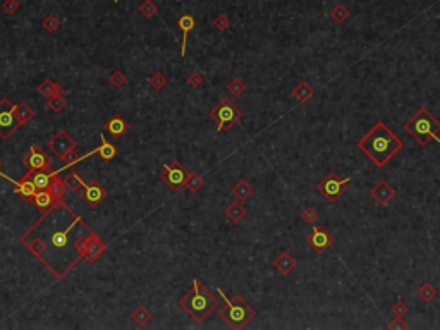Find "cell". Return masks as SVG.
Segmentation results:
<instances>
[{
	"label": "cell",
	"mask_w": 440,
	"mask_h": 330,
	"mask_svg": "<svg viewBox=\"0 0 440 330\" xmlns=\"http://www.w3.org/2000/svg\"><path fill=\"white\" fill-rule=\"evenodd\" d=\"M418 298L423 301V303H432L437 298V289L433 284L430 282H423L420 287H418Z\"/></svg>",
	"instance_id": "obj_27"
},
{
	"label": "cell",
	"mask_w": 440,
	"mask_h": 330,
	"mask_svg": "<svg viewBox=\"0 0 440 330\" xmlns=\"http://www.w3.org/2000/svg\"><path fill=\"white\" fill-rule=\"evenodd\" d=\"M213 26L217 28L218 31H226V30H229V26H230V19L226 14H218L213 19Z\"/></svg>",
	"instance_id": "obj_41"
},
{
	"label": "cell",
	"mask_w": 440,
	"mask_h": 330,
	"mask_svg": "<svg viewBox=\"0 0 440 330\" xmlns=\"http://www.w3.org/2000/svg\"><path fill=\"white\" fill-rule=\"evenodd\" d=\"M9 181L14 184V191L19 194V196L23 198L24 201H31V203H33L34 196H36V193H38V188L34 186L33 181H31L30 177L24 175L21 181H12V179H9Z\"/></svg>",
	"instance_id": "obj_14"
},
{
	"label": "cell",
	"mask_w": 440,
	"mask_h": 330,
	"mask_svg": "<svg viewBox=\"0 0 440 330\" xmlns=\"http://www.w3.org/2000/svg\"><path fill=\"white\" fill-rule=\"evenodd\" d=\"M19 129V122L16 117V105L11 98H0V138L9 140Z\"/></svg>",
	"instance_id": "obj_9"
},
{
	"label": "cell",
	"mask_w": 440,
	"mask_h": 330,
	"mask_svg": "<svg viewBox=\"0 0 440 330\" xmlns=\"http://www.w3.org/2000/svg\"><path fill=\"white\" fill-rule=\"evenodd\" d=\"M230 193H232V196L236 198V200L246 201L255 194V189H253V186L246 181V179H239V181L230 188Z\"/></svg>",
	"instance_id": "obj_20"
},
{
	"label": "cell",
	"mask_w": 440,
	"mask_h": 330,
	"mask_svg": "<svg viewBox=\"0 0 440 330\" xmlns=\"http://www.w3.org/2000/svg\"><path fill=\"white\" fill-rule=\"evenodd\" d=\"M349 182H351V177H341V175H337L335 172H328V174L316 184V189L324 194L327 201L335 203V201L347 191Z\"/></svg>",
	"instance_id": "obj_7"
},
{
	"label": "cell",
	"mask_w": 440,
	"mask_h": 330,
	"mask_svg": "<svg viewBox=\"0 0 440 330\" xmlns=\"http://www.w3.org/2000/svg\"><path fill=\"white\" fill-rule=\"evenodd\" d=\"M53 83H55V81H52V79H43L42 83L38 84L40 95H43L47 100H49L50 96H53Z\"/></svg>",
	"instance_id": "obj_37"
},
{
	"label": "cell",
	"mask_w": 440,
	"mask_h": 330,
	"mask_svg": "<svg viewBox=\"0 0 440 330\" xmlns=\"http://www.w3.org/2000/svg\"><path fill=\"white\" fill-rule=\"evenodd\" d=\"M131 318H132V322H134L138 327H145V325H148V323L151 322V318H153V316H151L150 310H148L147 306L139 304V306L131 313Z\"/></svg>",
	"instance_id": "obj_24"
},
{
	"label": "cell",
	"mask_w": 440,
	"mask_h": 330,
	"mask_svg": "<svg viewBox=\"0 0 440 330\" xmlns=\"http://www.w3.org/2000/svg\"><path fill=\"white\" fill-rule=\"evenodd\" d=\"M389 329L395 330V329H403V330H407L409 329V325H407L406 322H404L403 318H399V316H395L394 320H392L391 323H389Z\"/></svg>",
	"instance_id": "obj_44"
},
{
	"label": "cell",
	"mask_w": 440,
	"mask_h": 330,
	"mask_svg": "<svg viewBox=\"0 0 440 330\" xmlns=\"http://www.w3.org/2000/svg\"><path fill=\"white\" fill-rule=\"evenodd\" d=\"M217 291L224 298V304L220 308V311H218V316L222 318L224 323H227V327H230V329H244L256 316V311L241 296H232L229 299L220 287Z\"/></svg>",
	"instance_id": "obj_5"
},
{
	"label": "cell",
	"mask_w": 440,
	"mask_h": 330,
	"mask_svg": "<svg viewBox=\"0 0 440 330\" xmlns=\"http://www.w3.org/2000/svg\"><path fill=\"white\" fill-rule=\"evenodd\" d=\"M128 127L129 126H128V122H126V119L122 117V115H119V114L112 115V117H110L109 121H107V124H105V131L114 138H121L122 134L128 131Z\"/></svg>",
	"instance_id": "obj_16"
},
{
	"label": "cell",
	"mask_w": 440,
	"mask_h": 330,
	"mask_svg": "<svg viewBox=\"0 0 440 330\" xmlns=\"http://www.w3.org/2000/svg\"><path fill=\"white\" fill-rule=\"evenodd\" d=\"M246 83L241 79V78H234V79L229 81V84H227V90H229L230 95L234 96H241L246 93Z\"/></svg>",
	"instance_id": "obj_29"
},
{
	"label": "cell",
	"mask_w": 440,
	"mask_h": 330,
	"mask_svg": "<svg viewBox=\"0 0 440 330\" xmlns=\"http://www.w3.org/2000/svg\"><path fill=\"white\" fill-rule=\"evenodd\" d=\"M23 162L30 171L52 167V157H50L42 146H31L30 152L23 157Z\"/></svg>",
	"instance_id": "obj_10"
},
{
	"label": "cell",
	"mask_w": 440,
	"mask_h": 330,
	"mask_svg": "<svg viewBox=\"0 0 440 330\" xmlns=\"http://www.w3.org/2000/svg\"><path fill=\"white\" fill-rule=\"evenodd\" d=\"M42 26H43V30H47V31H50V33H53V31L59 30V26H61V21L57 19L55 16H47L45 19H43Z\"/></svg>",
	"instance_id": "obj_38"
},
{
	"label": "cell",
	"mask_w": 440,
	"mask_h": 330,
	"mask_svg": "<svg viewBox=\"0 0 440 330\" xmlns=\"http://www.w3.org/2000/svg\"><path fill=\"white\" fill-rule=\"evenodd\" d=\"M407 310H409V308H407V304L404 303V301H401V299L395 301V303L392 304V308H391L392 315H394V316H399V318H404V315L407 313Z\"/></svg>",
	"instance_id": "obj_39"
},
{
	"label": "cell",
	"mask_w": 440,
	"mask_h": 330,
	"mask_svg": "<svg viewBox=\"0 0 440 330\" xmlns=\"http://www.w3.org/2000/svg\"><path fill=\"white\" fill-rule=\"evenodd\" d=\"M203 83H205V78L199 71H193L188 76V84L191 88H199Z\"/></svg>",
	"instance_id": "obj_40"
},
{
	"label": "cell",
	"mask_w": 440,
	"mask_h": 330,
	"mask_svg": "<svg viewBox=\"0 0 440 330\" xmlns=\"http://www.w3.org/2000/svg\"><path fill=\"white\" fill-rule=\"evenodd\" d=\"M301 219L313 225L316 222V219H318V212H316L315 208H311V206H306V208L301 212Z\"/></svg>",
	"instance_id": "obj_42"
},
{
	"label": "cell",
	"mask_w": 440,
	"mask_h": 330,
	"mask_svg": "<svg viewBox=\"0 0 440 330\" xmlns=\"http://www.w3.org/2000/svg\"><path fill=\"white\" fill-rule=\"evenodd\" d=\"M109 83L112 84L114 88H122L126 83H128V78H126V74L122 71L114 69V71L110 72V76H109Z\"/></svg>",
	"instance_id": "obj_34"
},
{
	"label": "cell",
	"mask_w": 440,
	"mask_h": 330,
	"mask_svg": "<svg viewBox=\"0 0 440 330\" xmlns=\"http://www.w3.org/2000/svg\"><path fill=\"white\" fill-rule=\"evenodd\" d=\"M148 84H150L153 90L157 91H162L163 88L167 86V78L163 72H155V74H151L150 79H148Z\"/></svg>",
	"instance_id": "obj_32"
},
{
	"label": "cell",
	"mask_w": 440,
	"mask_h": 330,
	"mask_svg": "<svg viewBox=\"0 0 440 330\" xmlns=\"http://www.w3.org/2000/svg\"><path fill=\"white\" fill-rule=\"evenodd\" d=\"M220 301L213 292L208 291L198 279L193 281L189 291H186L184 296L179 299V308L186 311L195 322H203L208 315H212L218 308Z\"/></svg>",
	"instance_id": "obj_3"
},
{
	"label": "cell",
	"mask_w": 440,
	"mask_h": 330,
	"mask_svg": "<svg viewBox=\"0 0 440 330\" xmlns=\"http://www.w3.org/2000/svg\"><path fill=\"white\" fill-rule=\"evenodd\" d=\"M2 167H4V163H2V160H0V172H2Z\"/></svg>",
	"instance_id": "obj_46"
},
{
	"label": "cell",
	"mask_w": 440,
	"mask_h": 330,
	"mask_svg": "<svg viewBox=\"0 0 440 330\" xmlns=\"http://www.w3.org/2000/svg\"><path fill=\"white\" fill-rule=\"evenodd\" d=\"M243 112L230 98H222L213 109L210 110L208 117L217 124V131H230L237 122L241 121Z\"/></svg>",
	"instance_id": "obj_6"
},
{
	"label": "cell",
	"mask_w": 440,
	"mask_h": 330,
	"mask_svg": "<svg viewBox=\"0 0 440 330\" xmlns=\"http://www.w3.org/2000/svg\"><path fill=\"white\" fill-rule=\"evenodd\" d=\"M139 14L145 16V17H153L157 14V5L151 0H143L141 5H139Z\"/></svg>",
	"instance_id": "obj_36"
},
{
	"label": "cell",
	"mask_w": 440,
	"mask_h": 330,
	"mask_svg": "<svg viewBox=\"0 0 440 330\" xmlns=\"http://www.w3.org/2000/svg\"><path fill=\"white\" fill-rule=\"evenodd\" d=\"M195 24H196V21L191 14H182L181 17H179V21H177V26H179V30L182 31V47H181L182 59L186 57V43H188V36H189V33H191V30H195Z\"/></svg>",
	"instance_id": "obj_18"
},
{
	"label": "cell",
	"mask_w": 440,
	"mask_h": 330,
	"mask_svg": "<svg viewBox=\"0 0 440 330\" xmlns=\"http://www.w3.org/2000/svg\"><path fill=\"white\" fill-rule=\"evenodd\" d=\"M306 243L315 250V253L320 254L334 244V236L324 227H313V231L310 232V236L306 237Z\"/></svg>",
	"instance_id": "obj_11"
},
{
	"label": "cell",
	"mask_w": 440,
	"mask_h": 330,
	"mask_svg": "<svg viewBox=\"0 0 440 330\" xmlns=\"http://www.w3.org/2000/svg\"><path fill=\"white\" fill-rule=\"evenodd\" d=\"M33 115H34V110L30 105H26V103H17L16 105V117H17L19 126L28 124L33 119Z\"/></svg>",
	"instance_id": "obj_25"
},
{
	"label": "cell",
	"mask_w": 440,
	"mask_h": 330,
	"mask_svg": "<svg viewBox=\"0 0 440 330\" xmlns=\"http://www.w3.org/2000/svg\"><path fill=\"white\" fill-rule=\"evenodd\" d=\"M404 129L420 146H426L430 140H435L440 144V140L437 136L440 133V119H437L426 107L418 110L404 124Z\"/></svg>",
	"instance_id": "obj_4"
},
{
	"label": "cell",
	"mask_w": 440,
	"mask_h": 330,
	"mask_svg": "<svg viewBox=\"0 0 440 330\" xmlns=\"http://www.w3.org/2000/svg\"><path fill=\"white\" fill-rule=\"evenodd\" d=\"M65 189H67L65 181L62 177H59V174H57L55 177L52 179V182H50L49 193L55 198L57 203H65Z\"/></svg>",
	"instance_id": "obj_22"
},
{
	"label": "cell",
	"mask_w": 440,
	"mask_h": 330,
	"mask_svg": "<svg viewBox=\"0 0 440 330\" xmlns=\"http://www.w3.org/2000/svg\"><path fill=\"white\" fill-rule=\"evenodd\" d=\"M114 2H115V4H117V2H119V0H114Z\"/></svg>",
	"instance_id": "obj_47"
},
{
	"label": "cell",
	"mask_w": 440,
	"mask_h": 330,
	"mask_svg": "<svg viewBox=\"0 0 440 330\" xmlns=\"http://www.w3.org/2000/svg\"><path fill=\"white\" fill-rule=\"evenodd\" d=\"M189 174H191V171H188L181 162L165 163L162 171V182L172 193H179L182 188H186Z\"/></svg>",
	"instance_id": "obj_8"
},
{
	"label": "cell",
	"mask_w": 440,
	"mask_h": 330,
	"mask_svg": "<svg viewBox=\"0 0 440 330\" xmlns=\"http://www.w3.org/2000/svg\"><path fill=\"white\" fill-rule=\"evenodd\" d=\"M47 105H49V109L52 110V112L61 114L62 110L65 109V105H67V102H65L64 96H50L49 102H47Z\"/></svg>",
	"instance_id": "obj_35"
},
{
	"label": "cell",
	"mask_w": 440,
	"mask_h": 330,
	"mask_svg": "<svg viewBox=\"0 0 440 330\" xmlns=\"http://www.w3.org/2000/svg\"><path fill=\"white\" fill-rule=\"evenodd\" d=\"M33 203H34V206H36V208H40L42 212H47V210H50L53 205H57L55 198H53L52 194L49 193V189L38 191L36 196H34Z\"/></svg>",
	"instance_id": "obj_23"
},
{
	"label": "cell",
	"mask_w": 440,
	"mask_h": 330,
	"mask_svg": "<svg viewBox=\"0 0 440 330\" xmlns=\"http://www.w3.org/2000/svg\"><path fill=\"white\" fill-rule=\"evenodd\" d=\"M330 17L334 23L344 24L351 17V14H349V11H347V7H344L342 4H335L334 9L330 11Z\"/></svg>",
	"instance_id": "obj_28"
},
{
	"label": "cell",
	"mask_w": 440,
	"mask_h": 330,
	"mask_svg": "<svg viewBox=\"0 0 440 330\" xmlns=\"http://www.w3.org/2000/svg\"><path fill=\"white\" fill-rule=\"evenodd\" d=\"M274 267L278 270V272L282 273V275H289V273L297 267V260L294 258L291 253H287V251H282V253H280L277 258H275Z\"/></svg>",
	"instance_id": "obj_17"
},
{
	"label": "cell",
	"mask_w": 440,
	"mask_h": 330,
	"mask_svg": "<svg viewBox=\"0 0 440 330\" xmlns=\"http://www.w3.org/2000/svg\"><path fill=\"white\" fill-rule=\"evenodd\" d=\"M98 236L65 203H57L24 232L19 241L57 279L67 277L76 265L86 260Z\"/></svg>",
	"instance_id": "obj_1"
},
{
	"label": "cell",
	"mask_w": 440,
	"mask_h": 330,
	"mask_svg": "<svg viewBox=\"0 0 440 330\" xmlns=\"http://www.w3.org/2000/svg\"><path fill=\"white\" fill-rule=\"evenodd\" d=\"M61 172H62V167L57 169V171H52V169H38V171H28L24 175L33 181V184L38 188V191H42V189H49L52 179L55 177L57 174H61Z\"/></svg>",
	"instance_id": "obj_12"
},
{
	"label": "cell",
	"mask_w": 440,
	"mask_h": 330,
	"mask_svg": "<svg viewBox=\"0 0 440 330\" xmlns=\"http://www.w3.org/2000/svg\"><path fill=\"white\" fill-rule=\"evenodd\" d=\"M358 148L375 163V167L382 169L404 148V141L399 136H395L385 122H376L372 129L358 141Z\"/></svg>",
	"instance_id": "obj_2"
},
{
	"label": "cell",
	"mask_w": 440,
	"mask_h": 330,
	"mask_svg": "<svg viewBox=\"0 0 440 330\" xmlns=\"http://www.w3.org/2000/svg\"><path fill=\"white\" fill-rule=\"evenodd\" d=\"M313 95H315V88H313L311 84H310L308 81H305V79L299 81V83H297L296 86H294V90H293V96L297 100V102H301V103L308 102Z\"/></svg>",
	"instance_id": "obj_21"
},
{
	"label": "cell",
	"mask_w": 440,
	"mask_h": 330,
	"mask_svg": "<svg viewBox=\"0 0 440 330\" xmlns=\"http://www.w3.org/2000/svg\"><path fill=\"white\" fill-rule=\"evenodd\" d=\"M370 194H372V198L376 201V203H378V205H385V203H389V201L394 200L395 189L391 186V184H389L387 181H380L378 184H376V186L370 191Z\"/></svg>",
	"instance_id": "obj_15"
},
{
	"label": "cell",
	"mask_w": 440,
	"mask_h": 330,
	"mask_svg": "<svg viewBox=\"0 0 440 330\" xmlns=\"http://www.w3.org/2000/svg\"><path fill=\"white\" fill-rule=\"evenodd\" d=\"M203 184H205L203 177H201L199 174H196V172H191V174H189L188 182H186V188H188L191 193H198V191L203 188Z\"/></svg>",
	"instance_id": "obj_31"
},
{
	"label": "cell",
	"mask_w": 440,
	"mask_h": 330,
	"mask_svg": "<svg viewBox=\"0 0 440 330\" xmlns=\"http://www.w3.org/2000/svg\"><path fill=\"white\" fill-rule=\"evenodd\" d=\"M224 215H226V219L229 220V222H232V224H239V222L246 217V208L243 206V201L236 200V201H232V203H229L227 208L224 210Z\"/></svg>",
	"instance_id": "obj_19"
},
{
	"label": "cell",
	"mask_w": 440,
	"mask_h": 330,
	"mask_svg": "<svg viewBox=\"0 0 440 330\" xmlns=\"http://www.w3.org/2000/svg\"><path fill=\"white\" fill-rule=\"evenodd\" d=\"M103 251H105V244H103L102 241H100V237H98V239L91 244L90 251H88L86 260H90V262H97V260L100 258V254H103Z\"/></svg>",
	"instance_id": "obj_33"
},
{
	"label": "cell",
	"mask_w": 440,
	"mask_h": 330,
	"mask_svg": "<svg viewBox=\"0 0 440 330\" xmlns=\"http://www.w3.org/2000/svg\"><path fill=\"white\" fill-rule=\"evenodd\" d=\"M65 88L61 83H53V96H64Z\"/></svg>",
	"instance_id": "obj_45"
},
{
	"label": "cell",
	"mask_w": 440,
	"mask_h": 330,
	"mask_svg": "<svg viewBox=\"0 0 440 330\" xmlns=\"http://www.w3.org/2000/svg\"><path fill=\"white\" fill-rule=\"evenodd\" d=\"M100 140H102V144H100V146L97 148V153L102 157L103 160H112L114 157L117 155V148L114 146L112 143H110L109 140H105V138H103V134H100Z\"/></svg>",
	"instance_id": "obj_26"
},
{
	"label": "cell",
	"mask_w": 440,
	"mask_h": 330,
	"mask_svg": "<svg viewBox=\"0 0 440 330\" xmlns=\"http://www.w3.org/2000/svg\"><path fill=\"white\" fill-rule=\"evenodd\" d=\"M64 181H65L67 189L72 191V193H78V191L83 189V186H84V181L79 177V174H76V172H71V174H69Z\"/></svg>",
	"instance_id": "obj_30"
},
{
	"label": "cell",
	"mask_w": 440,
	"mask_h": 330,
	"mask_svg": "<svg viewBox=\"0 0 440 330\" xmlns=\"http://www.w3.org/2000/svg\"><path fill=\"white\" fill-rule=\"evenodd\" d=\"M107 198V189L100 184V182L93 181L91 184H86L84 182L83 186V200L86 201L88 205H100L103 200Z\"/></svg>",
	"instance_id": "obj_13"
},
{
	"label": "cell",
	"mask_w": 440,
	"mask_h": 330,
	"mask_svg": "<svg viewBox=\"0 0 440 330\" xmlns=\"http://www.w3.org/2000/svg\"><path fill=\"white\" fill-rule=\"evenodd\" d=\"M19 7H21V2H19V0H4V2H2V9H4V12H7V14L17 12Z\"/></svg>",
	"instance_id": "obj_43"
}]
</instances>
